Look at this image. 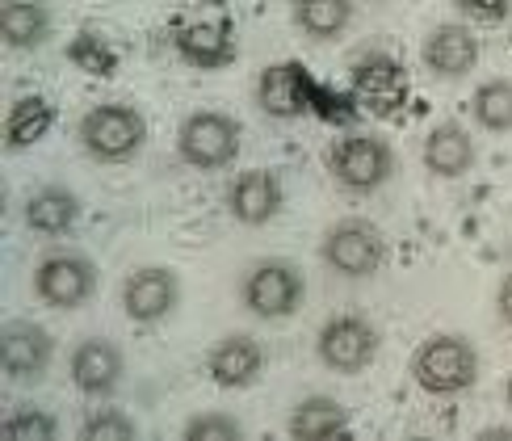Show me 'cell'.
<instances>
[{
    "label": "cell",
    "mask_w": 512,
    "mask_h": 441,
    "mask_svg": "<svg viewBox=\"0 0 512 441\" xmlns=\"http://www.w3.org/2000/svg\"><path fill=\"white\" fill-rule=\"evenodd\" d=\"M471 118L492 135L512 131V80H483L471 97Z\"/></svg>",
    "instance_id": "cell-23"
},
{
    "label": "cell",
    "mask_w": 512,
    "mask_h": 441,
    "mask_svg": "<svg viewBox=\"0 0 512 441\" xmlns=\"http://www.w3.org/2000/svg\"><path fill=\"white\" fill-rule=\"evenodd\" d=\"M0 34L9 51H38L51 38V9L42 0H5L0 5Z\"/></svg>",
    "instance_id": "cell-16"
},
{
    "label": "cell",
    "mask_w": 512,
    "mask_h": 441,
    "mask_svg": "<svg viewBox=\"0 0 512 441\" xmlns=\"http://www.w3.org/2000/svg\"><path fill=\"white\" fill-rule=\"evenodd\" d=\"M181 437L185 441H236V437H244V425L227 412H202V416L185 420Z\"/></svg>",
    "instance_id": "cell-26"
},
{
    "label": "cell",
    "mask_w": 512,
    "mask_h": 441,
    "mask_svg": "<svg viewBox=\"0 0 512 441\" xmlns=\"http://www.w3.org/2000/svg\"><path fill=\"white\" fill-rule=\"evenodd\" d=\"M496 311H500V320L512 328V273L500 282V294H496Z\"/></svg>",
    "instance_id": "cell-28"
},
{
    "label": "cell",
    "mask_w": 512,
    "mask_h": 441,
    "mask_svg": "<svg viewBox=\"0 0 512 441\" xmlns=\"http://www.w3.org/2000/svg\"><path fill=\"white\" fill-rule=\"evenodd\" d=\"M420 59H424V68H429L433 76L458 80V76H466V72H475V63H479V38H475L471 26H458V21H441V26H433L429 38H424Z\"/></svg>",
    "instance_id": "cell-14"
},
{
    "label": "cell",
    "mask_w": 512,
    "mask_h": 441,
    "mask_svg": "<svg viewBox=\"0 0 512 441\" xmlns=\"http://www.w3.org/2000/svg\"><path fill=\"white\" fill-rule=\"evenodd\" d=\"M80 219V198L63 185H42L26 198V227L38 236H63Z\"/></svg>",
    "instance_id": "cell-18"
},
{
    "label": "cell",
    "mask_w": 512,
    "mask_h": 441,
    "mask_svg": "<svg viewBox=\"0 0 512 441\" xmlns=\"http://www.w3.org/2000/svg\"><path fill=\"white\" fill-rule=\"evenodd\" d=\"M412 383L424 395H462L479 383V349L458 332H437L412 353Z\"/></svg>",
    "instance_id": "cell-1"
},
{
    "label": "cell",
    "mask_w": 512,
    "mask_h": 441,
    "mask_svg": "<svg viewBox=\"0 0 512 441\" xmlns=\"http://www.w3.org/2000/svg\"><path fill=\"white\" fill-rule=\"evenodd\" d=\"M51 357H55V341L42 324L9 320L5 332H0V362H5V374L13 383H38L51 370Z\"/></svg>",
    "instance_id": "cell-11"
},
{
    "label": "cell",
    "mask_w": 512,
    "mask_h": 441,
    "mask_svg": "<svg viewBox=\"0 0 512 441\" xmlns=\"http://www.w3.org/2000/svg\"><path fill=\"white\" fill-rule=\"evenodd\" d=\"M303 299H307V278L286 257L252 261L240 278V307L256 315V320H286V315L303 307Z\"/></svg>",
    "instance_id": "cell-3"
},
{
    "label": "cell",
    "mask_w": 512,
    "mask_h": 441,
    "mask_svg": "<svg viewBox=\"0 0 512 441\" xmlns=\"http://www.w3.org/2000/svg\"><path fill=\"white\" fill-rule=\"evenodd\" d=\"M122 374H126V357L110 336H84V341H76L72 353H68L72 387L80 395H89V399L114 395L122 387Z\"/></svg>",
    "instance_id": "cell-10"
},
{
    "label": "cell",
    "mask_w": 512,
    "mask_h": 441,
    "mask_svg": "<svg viewBox=\"0 0 512 441\" xmlns=\"http://www.w3.org/2000/svg\"><path fill=\"white\" fill-rule=\"evenodd\" d=\"M328 173L340 189L349 194H374L382 189L391 177H395V152L391 143L382 135H370V131H357V135H345L328 147Z\"/></svg>",
    "instance_id": "cell-4"
},
{
    "label": "cell",
    "mask_w": 512,
    "mask_h": 441,
    "mask_svg": "<svg viewBox=\"0 0 512 441\" xmlns=\"http://www.w3.org/2000/svg\"><path fill=\"white\" fill-rule=\"evenodd\" d=\"M76 139L84 156L97 164H126L143 152L147 143V118L126 101H101L80 118Z\"/></svg>",
    "instance_id": "cell-2"
},
{
    "label": "cell",
    "mask_w": 512,
    "mask_h": 441,
    "mask_svg": "<svg viewBox=\"0 0 512 441\" xmlns=\"http://www.w3.org/2000/svg\"><path fill=\"white\" fill-rule=\"evenodd\" d=\"M181 303V278L168 265H139L122 282V311L131 324H160Z\"/></svg>",
    "instance_id": "cell-9"
},
{
    "label": "cell",
    "mask_w": 512,
    "mask_h": 441,
    "mask_svg": "<svg viewBox=\"0 0 512 441\" xmlns=\"http://www.w3.org/2000/svg\"><path fill=\"white\" fill-rule=\"evenodd\" d=\"M282 202H286V189H282V181H277V173H269V168H248V173H240L227 189L231 219L244 223V227L273 223L277 210H282Z\"/></svg>",
    "instance_id": "cell-13"
},
{
    "label": "cell",
    "mask_w": 512,
    "mask_h": 441,
    "mask_svg": "<svg viewBox=\"0 0 512 441\" xmlns=\"http://www.w3.org/2000/svg\"><path fill=\"white\" fill-rule=\"evenodd\" d=\"M319 261L340 278H374L387 265V240L370 219H340L319 240Z\"/></svg>",
    "instance_id": "cell-6"
},
{
    "label": "cell",
    "mask_w": 512,
    "mask_h": 441,
    "mask_svg": "<svg viewBox=\"0 0 512 441\" xmlns=\"http://www.w3.org/2000/svg\"><path fill=\"white\" fill-rule=\"evenodd\" d=\"M240 135H244V126L231 118V114L194 110V114H185L181 126H177V156H181L189 168H202V173H219V168L236 164V156H240Z\"/></svg>",
    "instance_id": "cell-5"
},
{
    "label": "cell",
    "mask_w": 512,
    "mask_h": 441,
    "mask_svg": "<svg viewBox=\"0 0 512 441\" xmlns=\"http://www.w3.org/2000/svg\"><path fill=\"white\" fill-rule=\"evenodd\" d=\"M261 370H265V349L248 332H231V336H223V341L210 345V353H206L210 383L227 387V391L252 387L256 378H261Z\"/></svg>",
    "instance_id": "cell-12"
},
{
    "label": "cell",
    "mask_w": 512,
    "mask_h": 441,
    "mask_svg": "<svg viewBox=\"0 0 512 441\" xmlns=\"http://www.w3.org/2000/svg\"><path fill=\"white\" fill-rule=\"evenodd\" d=\"M353 0H294V26L311 42H332L349 30Z\"/></svg>",
    "instance_id": "cell-21"
},
{
    "label": "cell",
    "mask_w": 512,
    "mask_h": 441,
    "mask_svg": "<svg viewBox=\"0 0 512 441\" xmlns=\"http://www.w3.org/2000/svg\"><path fill=\"white\" fill-rule=\"evenodd\" d=\"M345 429H349V412L332 395H307V399H298L290 420H286V433L298 437V441L336 437V433H345Z\"/></svg>",
    "instance_id": "cell-19"
},
{
    "label": "cell",
    "mask_w": 512,
    "mask_h": 441,
    "mask_svg": "<svg viewBox=\"0 0 512 441\" xmlns=\"http://www.w3.org/2000/svg\"><path fill=\"white\" fill-rule=\"evenodd\" d=\"M420 156H424V168H429L433 177L454 181V177L475 168V139L466 135V126H458V122H437L433 131L424 135Z\"/></svg>",
    "instance_id": "cell-15"
},
{
    "label": "cell",
    "mask_w": 512,
    "mask_h": 441,
    "mask_svg": "<svg viewBox=\"0 0 512 441\" xmlns=\"http://www.w3.org/2000/svg\"><path fill=\"white\" fill-rule=\"evenodd\" d=\"M177 51L185 63L194 68H227L236 59V42H231V26L227 21H215V26H189L177 38Z\"/></svg>",
    "instance_id": "cell-20"
},
{
    "label": "cell",
    "mask_w": 512,
    "mask_h": 441,
    "mask_svg": "<svg viewBox=\"0 0 512 441\" xmlns=\"http://www.w3.org/2000/svg\"><path fill=\"white\" fill-rule=\"evenodd\" d=\"M80 437L84 441H131L139 437V425L118 408H97L80 420Z\"/></svg>",
    "instance_id": "cell-24"
},
{
    "label": "cell",
    "mask_w": 512,
    "mask_h": 441,
    "mask_svg": "<svg viewBox=\"0 0 512 441\" xmlns=\"http://www.w3.org/2000/svg\"><path fill=\"white\" fill-rule=\"evenodd\" d=\"M0 429H5L9 441H51L59 433L55 416H47L42 408H9V416H5V425Z\"/></svg>",
    "instance_id": "cell-25"
},
{
    "label": "cell",
    "mask_w": 512,
    "mask_h": 441,
    "mask_svg": "<svg viewBox=\"0 0 512 441\" xmlns=\"http://www.w3.org/2000/svg\"><path fill=\"white\" fill-rule=\"evenodd\" d=\"M256 101H261V110L269 118H298L307 110L303 101V68L298 63H273V68L261 72L256 80Z\"/></svg>",
    "instance_id": "cell-17"
},
{
    "label": "cell",
    "mask_w": 512,
    "mask_h": 441,
    "mask_svg": "<svg viewBox=\"0 0 512 441\" xmlns=\"http://www.w3.org/2000/svg\"><path fill=\"white\" fill-rule=\"evenodd\" d=\"M34 294L55 311H76L97 294V265L84 252H47L34 265Z\"/></svg>",
    "instance_id": "cell-7"
},
{
    "label": "cell",
    "mask_w": 512,
    "mask_h": 441,
    "mask_svg": "<svg viewBox=\"0 0 512 441\" xmlns=\"http://www.w3.org/2000/svg\"><path fill=\"white\" fill-rule=\"evenodd\" d=\"M378 353V328L361 315H332L315 336V357L332 374H361Z\"/></svg>",
    "instance_id": "cell-8"
},
{
    "label": "cell",
    "mask_w": 512,
    "mask_h": 441,
    "mask_svg": "<svg viewBox=\"0 0 512 441\" xmlns=\"http://www.w3.org/2000/svg\"><path fill=\"white\" fill-rule=\"evenodd\" d=\"M55 110L47 97H21L9 118H5V139H9V152H21V147H34L42 135L51 131Z\"/></svg>",
    "instance_id": "cell-22"
},
{
    "label": "cell",
    "mask_w": 512,
    "mask_h": 441,
    "mask_svg": "<svg viewBox=\"0 0 512 441\" xmlns=\"http://www.w3.org/2000/svg\"><path fill=\"white\" fill-rule=\"evenodd\" d=\"M504 399H508V412H512V374H508V387H504Z\"/></svg>",
    "instance_id": "cell-29"
},
{
    "label": "cell",
    "mask_w": 512,
    "mask_h": 441,
    "mask_svg": "<svg viewBox=\"0 0 512 441\" xmlns=\"http://www.w3.org/2000/svg\"><path fill=\"white\" fill-rule=\"evenodd\" d=\"M454 5L466 17H475V21H504L508 9H512V0H454Z\"/></svg>",
    "instance_id": "cell-27"
}]
</instances>
